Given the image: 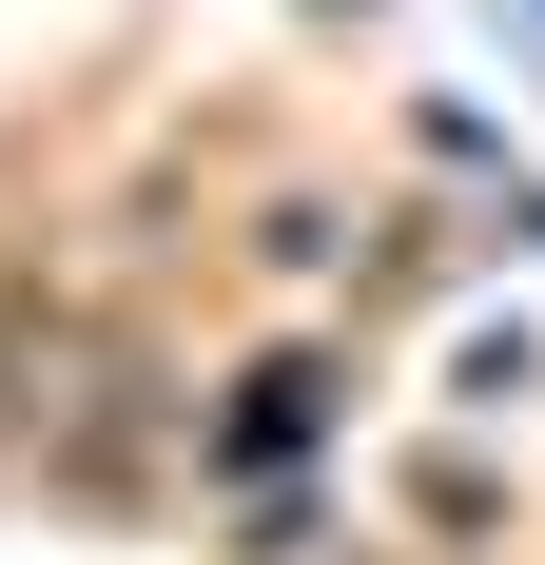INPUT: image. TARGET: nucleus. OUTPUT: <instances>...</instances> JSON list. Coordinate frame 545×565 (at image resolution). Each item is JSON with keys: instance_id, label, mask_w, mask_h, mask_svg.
Segmentation results:
<instances>
[{"instance_id": "obj_3", "label": "nucleus", "mask_w": 545, "mask_h": 565, "mask_svg": "<svg viewBox=\"0 0 545 565\" xmlns=\"http://www.w3.org/2000/svg\"><path fill=\"white\" fill-rule=\"evenodd\" d=\"M20 409H40V351H20V332H0V429H20Z\"/></svg>"}, {"instance_id": "obj_2", "label": "nucleus", "mask_w": 545, "mask_h": 565, "mask_svg": "<svg viewBox=\"0 0 545 565\" xmlns=\"http://www.w3.org/2000/svg\"><path fill=\"white\" fill-rule=\"evenodd\" d=\"M409 508H429L448 546H488V526H506V488H488V468H409Z\"/></svg>"}, {"instance_id": "obj_1", "label": "nucleus", "mask_w": 545, "mask_h": 565, "mask_svg": "<svg viewBox=\"0 0 545 565\" xmlns=\"http://www.w3.org/2000/svg\"><path fill=\"white\" fill-rule=\"evenodd\" d=\"M312 409H331V371H312V351H292V371H254V391H234V449H312Z\"/></svg>"}]
</instances>
